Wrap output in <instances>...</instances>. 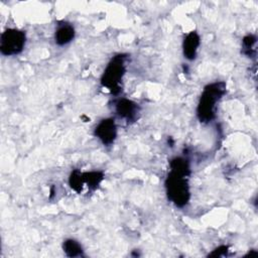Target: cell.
I'll use <instances>...</instances> for the list:
<instances>
[{
    "label": "cell",
    "instance_id": "5",
    "mask_svg": "<svg viewBox=\"0 0 258 258\" xmlns=\"http://www.w3.org/2000/svg\"><path fill=\"white\" fill-rule=\"evenodd\" d=\"M95 135L104 145H111L117 137V127L111 118L103 119L95 128Z\"/></svg>",
    "mask_w": 258,
    "mask_h": 258
},
{
    "label": "cell",
    "instance_id": "2",
    "mask_svg": "<svg viewBox=\"0 0 258 258\" xmlns=\"http://www.w3.org/2000/svg\"><path fill=\"white\" fill-rule=\"evenodd\" d=\"M126 55L123 53L115 55L107 64L102 78L101 84L106 87L112 94L117 95L121 91V82L125 74Z\"/></svg>",
    "mask_w": 258,
    "mask_h": 258
},
{
    "label": "cell",
    "instance_id": "12",
    "mask_svg": "<svg viewBox=\"0 0 258 258\" xmlns=\"http://www.w3.org/2000/svg\"><path fill=\"white\" fill-rule=\"evenodd\" d=\"M69 183H70V186L74 190H76L77 192H81L83 189V185H84L82 172L78 169H75L74 171H72V173L70 174V177H69Z\"/></svg>",
    "mask_w": 258,
    "mask_h": 258
},
{
    "label": "cell",
    "instance_id": "13",
    "mask_svg": "<svg viewBox=\"0 0 258 258\" xmlns=\"http://www.w3.org/2000/svg\"><path fill=\"white\" fill-rule=\"evenodd\" d=\"M242 43H243V52L249 57L254 56L255 50H253V46L256 43V37L252 34H248L243 38Z\"/></svg>",
    "mask_w": 258,
    "mask_h": 258
},
{
    "label": "cell",
    "instance_id": "1",
    "mask_svg": "<svg viewBox=\"0 0 258 258\" xmlns=\"http://www.w3.org/2000/svg\"><path fill=\"white\" fill-rule=\"evenodd\" d=\"M226 93V83L223 81L207 85L201 95L197 115L201 122L208 123L216 116V104Z\"/></svg>",
    "mask_w": 258,
    "mask_h": 258
},
{
    "label": "cell",
    "instance_id": "4",
    "mask_svg": "<svg viewBox=\"0 0 258 258\" xmlns=\"http://www.w3.org/2000/svg\"><path fill=\"white\" fill-rule=\"evenodd\" d=\"M26 41L25 32L15 28H8L1 34L0 51L4 55H14L22 51Z\"/></svg>",
    "mask_w": 258,
    "mask_h": 258
},
{
    "label": "cell",
    "instance_id": "8",
    "mask_svg": "<svg viewBox=\"0 0 258 258\" xmlns=\"http://www.w3.org/2000/svg\"><path fill=\"white\" fill-rule=\"evenodd\" d=\"M74 37H75V28L73 27V25L67 22L58 24L54 34V39L56 44L58 45L68 44L74 39Z\"/></svg>",
    "mask_w": 258,
    "mask_h": 258
},
{
    "label": "cell",
    "instance_id": "7",
    "mask_svg": "<svg viewBox=\"0 0 258 258\" xmlns=\"http://www.w3.org/2000/svg\"><path fill=\"white\" fill-rule=\"evenodd\" d=\"M200 36L196 31L189 32L182 42V50L185 58L192 60L197 56L198 47L200 46Z\"/></svg>",
    "mask_w": 258,
    "mask_h": 258
},
{
    "label": "cell",
    "instance_id": "3",
    "mask_svg": "<svg viewBox=\"0 0 258 258\" xmlns=\"http://www.w3.org/2000/svg\"><path fill=\"white\" fill-rule=\"evenodd\" d=\"M165 188L168 200L176 207L182 208L187 205L190 192L185 176L170 171L165 179Z\"/></svg>",
    "mask_w": 258,
    "mask_h": 258
},
{
    "label": "cell",
    "instance_id": "10",
    "mask_svg": "<svg viewBox=\"0 0 258 258\" xmlns=\"http://www.w3.org/2000/svg\"><path fill=\"white\" fill-rule=\"evenodd\" d=\"M82 177L84 183H86L89 188L96 189L104 179V174L102 171H88L82 172Z\"/></svg>",
    "mask_w": 258,
    "mask_h": 258
},
{
    "label": "cell",
    "instance_id": "11",
    "mask_svg": "<svg viewBox=\"0 0 258 258\" xmlns=\"http://www.w3.org/2000/svg\"><path fill=\"white\" fill-rule=\"evenodd\" d=\"M62 249L68 257H81L84 255L81 244L74 239H67L62 244Z\"/></svg>",
    "mask_w": 258,
    "mask_h": 258
},
{
    "label": "cell",
    "instance_id": "6",
    "mask_svg": "<svg viewBox=\"0 0 258 258\" xmlns=\"http://www.w3.org/2000/svg\"><path fill=\"white\" fill-rule=\"evenodd\" d=\"M115 111L117 115L127 122H134L137 118L139 108L136 103L128 99H119L115 103Z\"/></svg>",
    "mask_w": 258,
    "mask_h": 258
},
{
    "label": "cell",
    "instance_id": "14",
    "mask_svg": "<svg viewBox=\"0 0 258 258\" xmlns=\"http://www.w3.org/2000/svg\"><path fill=\"white\" fill-rule=\"evenodd\" d=\"M228 246H220L218 248H216L212 253L209 254V256L212 257H224L228 255Z\"/></svg>",
    "mask_w": 258,
    "mask_h": 258
},
{
    "label": "cell",
    "instance_id": "9",
    "mask_svg": "<svg viewBox=\"0 0 258 258\" xmlns=\"http://www.w3.org/2000/svg\"><path fill=\"white\" fill-rule=\"evenodd\" d=\"M169 166H170L171 172L177 173L179 175L186 177L190 173L188 160L184 159L182 157H174L173 159H171L169 162Z\"/></svg>",
    "mask_w": 258,
    "mask_h": 258
}]
</instances>
